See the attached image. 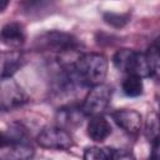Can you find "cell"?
I'll use <instances>...</instances> for the list:
<instances>
[{"label":"cell","instance_id":"7c38bea8","mask_svg":"<svg viewBox=\"0 0 160 160\" xmlns=\"http://www.w3.org/2000/svg\"><path fill=\"white\" fill-rule=\"evenodd\" d=\"M22 62V55L18 50H11L2 54V61H1V79H9L12 78V75L16 72V70L21 66Z\"/></svg>","mask_w":160,"mask_h":160},{"label":"cell","instance_id":"6da1fadb","mask_svg":"<svg viewBox=\"0 0 160 160\" xmlns=\"http://www.w3.org/2000/svg\"><path fill=\"white\" fill-rule=\"evenodd\" d=\"M108 59L99 52H86L72 62V72L81 88L101 85L108 74Z\"/></svg>","mask_w":160,"mask_h":160},{"label":"cell","instance_id":"3957f363","mask_svg":"<svg viewBox=\"0 0 160 160\" xmlns=\"http://www.w3.org/2000/svg\"><path fill=\"white\" fill-rule=\"evenodd\" d=\"M112 62L119 71L125 72L126 75H135L141 79L151 75L146 54L132 49L118 50L112 56Z\"/></svg>","mask_w":160,"mask_h":160},{"label":"cell","instance_id":"ffe728a7","mask_svg":"<svg viewBox=\"0 0 160 160\" xmlns=\"http://www.w3.org/2000/svg\"><path fill=\"white\" fill-rule=\"evenodd\" d=\"M8 4H9L8 1H4V2L1 4V6H0V10H1V11H4V10H5V8L8 6Z\"/></svg>","mask_w":160,"mask_h":160},{"label":"cell","instance_id":"52a82bcc","mask_svg":"<svg viewBox=\"0 0 160 160\" xmlns=\"http://www.w3.org/2000/svg\"><path fill=\"white\" fill-rule=\"evenodd\" d=\"M0 101L2 111H9L24 105L28 101V96L22 88L15 80H12V78L1 79Z\"/></svg>","mask_w":160,"mask_h":160},{"label":"cell","instance_id":"8992f818","mask_svg":"<svg viewBox=\"0 0 160 160\" xmlns=\"http://www.w3.org/2000/svg\"><path fill=\"white\" fill-rule=\"evenodd\" d=\"M36 141L41 148L54 150H69L74 144L70 132L59 125L44 128L38 134Z\"/></svg>","mask_w":160,"mask_h":160},{"label":"cell","instance_id":"ac0fdd59","mask_svg":"<svg viewBox=\"0 0 160 160\" xmlns=\"http://www.w3.org/2000/svg\"><path fill=\"white\" fill-rule=\"evenodd\" d=\"M110 160H135L131 151L125 149H108Z\"/></svg>","mask_w":160,"mask_h":160},{"label":"cell","instance_id":"44dd1931","mask_svg":"<svg viewBox=\"0 0 160 160\" xmlns=\"http://www.w3.org/2000/svg\"><path fill=\"white\" fill-rule=\"evenodd\" d=\"M39 160H48V159H39Z\"/></svg>","mask_w":160,"mask_h":160},{"label":"cell","instance_id":"e0dca14e","mask_svg":"<svg viewBox=\"0 0 160 160\" xmlns=\"http://www.w3.org/2000/svg\"><path fill=\"white\" fill-rule=\"evenodd\" d=\"M128 19H129L128 15H124V14L106 12V14L104 15V20H105L108 24H110V25H112V26H116V28L125 25V24L128 22Z\"/></svg>","mask_w":160,"mask_h":160},{"label":"cell","instance_id":"8fae6325","mask_svg":"<svg viewBox=\"0 0 160 160\" xmlns=\"http://www.w3.org/2000/svg\"><path fill=\"white\" fill-rule=\"evenodd\" d=\"M25 28L20 22H8L1 29V40L5 45H9L10 48L21 46L25 42Z\"/></svg>","mask_w":160,"mask_h":160},{"label":"cell","instance_id":"30bf717a","mask_svg":"<svg viewBox=\"0 0 160 160\" xmlns=\"http://www.w3.org/2000/svg\"><path fill=\"white\" fill-rule=\"evenodd\" d=\"M86 132H88V136L91 140H94L96 142H101V141L106 140L110 136L111 125L104 115L91 116L89 122H88Z\"/></svg>","mask_w":160,"mask_h":160},{"label":"cell","instance_id":"5b68a950","mask_svg":"<svg viewBox=\"0 0 160 160\" xmlns=\"http://www.w3.org/2000/svg\"><path fill=\"white\" fill-rule=\"evenodd\" d=\"M112 96V90L110 86L101 84L90 89L86 94L84 101L81 102V109L86 116L102 115L108 106L110 105Z\"/></svg>","mask_w":160,"mask_h":160},{"label":"cell","instance_id":"5bb4252c","mask_svg":"<svg viewBox=\"0 0 160 160\" xmlns=\"http://www.w3.org/2000/svg\"><path fill=\"white\" fill-rule=\"evenodd\" d=\"M145 135L151 144L160 141V114L152 111L148 115L145 122Z\"/></svg>","mask_w":160,"mask_h":160},{"label":"cell","instance_id":"277c9868","mask_svg":"<svg viewBox=\"0 0 160 160\" xmlns=\"http://www.w3.org/2000/svg\"><path fill=\"white\" fill-rule=\"evenodd\" d=\"M79 45L80 44L74 35L58 30L46 31L39 35L34 41V46L39 51L68 52L76 50Z\"/></svg>","mask_w":160,"mask_h":160},{"label":"cell","instance_id":"2e32d148","mask_svg":"<svg viewBox=\"0 0 160 160\" xmlns=\"http://www.w3.org/2000/svg\"><path fill=\"white\" fill-rule=\"evenodd\" d=\"M84 160H110L108 149H101L99 146H89L84 150Z\"/></svg>","mask_w":160,"mask_h":160},{"label":"cell","instance_id":"d6986e66","mask_svg":"<svg viewBox=\"0 0 160 160\" xmlns=\"http://www.w3.org/2000/svg\"><path fill=\"white\" fill-rule=\"evenodd\" d=\"M150 160H160V141H156L152 144Z\"/></svg>","mask_w":160,"mask_h":160},{"label":"cell","instance_id":"9a60e30c","mask_svg":"<svg viewBox=\"0 0 160 160\" xmlns=\"http://www.w3.org/2000/svg\"><path fill=\"white\" fill-rule=\"evenodd\" d=\"M148 62L151 70V75L160 76V44H154L146 52Z\"/></svg>","mask_w":160,"mask_h":160},{"label":"cell","instance_id":"9c48e42d","mask_svg":"<svg viewBox=\"0 0 160 160\" xmlns=\"http://www.w3.org/2000/svg\"><path fill=\"white\" fill-rule=\"evenodd\" d=\"M84 118L86 115L84 114L81 105H69L59 109L56 114V119L59 122V126L68 130V128H75L81 125Z\"/></svg>","mask_w":160,"mask_h":160},{"label":"cell","instance_id":"4fadbf2b","mask_svg":"<svg viewBox=\"0 0 160 160\" xmlns=\"http://www.w3.org/2000/svg\"><path fill=\"white\" fill-rule=\"evenodd\" d=\"M122 92L129 98H138L144 91L142 79L135 75H126V78L121 82Z\"/></svg>","mask_w":160,"mask_h":160},{"label":"cell","instance_id":"ba28073f","mask_svg":"<svg viewBox=\"0 0 160 160\" xmlns=\"http://www.w3.org/2000/svg\"><path fill=\"white\" fill-rule=\"evenodd\" d=\"M115 124L130 135H135L140 131L142 125L141 114L134 109H118L111 114Z\"/></svg>","mask_w":160,"mask_h":160},{"label":"cell","instance_id":"7a4b0ae2","mask_svg":"<svg viewBox=\"0 0 160 160\" xmlns=\"http://www.w3.org/2000/svg\"><path fill=\"white\" fill-rule=\"evenodd\" d=\"M32 156L34 148L30 144L26 130L21 125L12 124L2 131L0 148L1 160H32Z\"/></svg>","mask_w":160,"mask_h":160}]
</instances>
